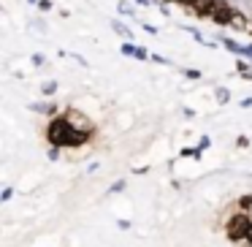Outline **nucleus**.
<instances>
[{"mask_svg": "<svg viewBox=\"0 0 252 247\" xmlns=\"http://www.w3.org/2000/svg\"><path fill=\"white\" fill-rule=\"evenodd\" d=\"M217 101H220V104H225V101H228V93H225V90H220V95H217Z\"/></svg>", "mask_w": 252, "mask_h": 247, "instance_id": "nucleus-8", "label": "nucleus"}, {"mask_svg": "<svg viewBox=\"0 0 252 247\" xmlns=\"http://www.w3.org/2000/svg\"><path fill=\"white\" fill-rule=\"evenodd\" d=\"M250 228H252V220H250V214L241 212V209L225 220V236H228L230 242H236V245L250 239Z\"/></svg>", "mask_w": 252, "mask_h": 247, "instance_id": "nucleus-2", "label": "nucleus"}, {"mask_svg": "<svg viewBox=\"0 0 252 247\" xmlns=\"http://www.w3.org/2000/svg\"><path fill=\"white\" fill-rule=\"evenodd\" d=\"M214 6H217V0H195L192 11H195V17H212Z\"/></svg>", "mask_w": 252, "mask_h": 247, "instance_id": "nucleus-4", "label": "nucleus"}, {"mask_svg": "<svg viewBox=\"0 0 252 247\" xmlns=\"http://www.w3.org/2000/svg\"><path fill=\"white\" fill-rule=\"evenodd\" d=\"M76 122L71 120L68 114H60L55 117V120L49 122V128H46V141L52 144V147H71L73 144V136H76Z\"/></svg>", "mask_w": 252, "mask_h": 247, "instance_id": "nucleus-1", "label": "nucleus"}, {"mask_svg": "<svg viewBox=\"0 0 252 247\" xmlns=\"http://www.w3.org/2000/svg\"><path fill=\"white\" fill-rule=\"evenodd\" d=\"M52 93H55V82L44 84V95H52Z\"/></svg>", "mask_w": 252, "mask_h": 247, "instance_id": "nucleus-7", "label": "nucleus"}, {"mask_svg": "<svg viewBox=\"0 0 252 247\" xmlns=\"http://www.w3.org/2000/svg\"><path fill=\"white\" fill-rule=\"evenodd\" d=\"M165 3H176V0H165Z\"/></svg>", "mask_w": 252, "mask_h": 247, "instance_id": "nucleus-10", "label": "nucleus"}, {"mask_svg": "<svg viewBox=\"0 0 252 247\" xmlns=\"http://www.w3.org/2000/svg\"><path fill=\"white\" fill-rule=\"evenodd\" d=\"M250 247H252V245H250Z\"/></svg>", "mask_w": 252, "mask_h": 247, "instance_id": "nucleus-11", "label": "nucleus"}, {"mask_svg": "<svg viewBox=\"0 0 252 247\" xmlns=\"http://www.w3.org/2000/svg\"><path fill=\"white\" fill-rule=\"evenodd\" d=\"M176 3H182V6H187V8L195 6V0H176Z\"/></svg>", "mask_w": 252, "mask_h": 247, "instance_id": "nucleus-9", "label": "nucleus"}, {"mask_svg": "<svg viewBox=\"0 0 252 247\" xmlns=\"http://www.w3.org/2000/svg\"><path fill=\"white\" fill-rule=\"evenodd\" d=\"M233 17H236V11L230 8V3H225V0H217V6H214V11H212L214 25H228V28H230Z\"/></svg>", "mask_w": 252, "mask_h": 247, "instance_id": "nucleus-3", "label": "nucleus"}, {"mask_svg": "<svg viewBox=\"0 0 252 247\" xmlns=\"http://www.w3.org/2000/svg\"><path fill=\"white\" fill-rule=\"evenodd\" d=\"M230 28L244 30V28H247V17H244V14H239V11H236V17H233V22H230Z\"/></svg>", "mask_w": 252, "mask_h": 247, "instance_id": "nucleus-5", "label": "nucleus"}, {"mask_svg": "<svg viewBox=\"0 0 252 247\" xmlns=\"http://www.w3.org/2000/svg\"><path fill=\"white\" fill-rule=\"evenodd\" d=\"M250 207H252V193H250V196H244V198H241V204H239V209H241V212H247Z\"/></svg>", "mask_w": 252, "mask_h": 247, "instance_id": "nucleus-6", "label": "nucleus"}]
</instances>
